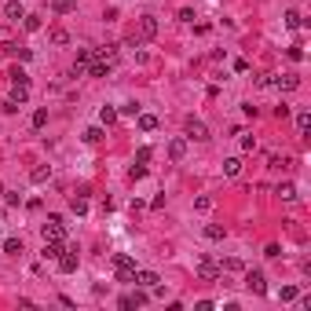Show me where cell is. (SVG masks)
I'll use <instances>...</instances> for the list:
<instances>
[{"label": "cell", "mask_w": 311, "mask_h": 311, "mask_svg": "<svg viewBox=\"0 0 311 311\" xmlns=\"http://www.w3.org/2000/svg\"><path fill=\"white\" fill-rule=\"evenodd\" d=\"M297 132L308 139V132H311V114H308V110H300V114H297Z\"/></svg>", "instance_id": "17"}, {"label": "cell", "mask_w": 311, "mask_h": 311, "mask_svg": "<svg viewBox=\"0 0 311 311\" xmlns=\"http://www.w3.org/2000/svg\"><path fill=\"white\" fill-rule=\"evenodd\" d=\"M220 275H223V271H220V263H216V260H209V257L198 260V278H202V282H216Z\"/></svg>", "instance_id": "3"}, {"label": "cell", "mask_w": 311, "mask_h": 311, "mask_svg": "<svg viewBox=\"0 0 311 311\" xmlns=\"http://www.w3.org/2000/svg\"><path fill=\"white\" fill-rule=\"evenodd\" d=\"M289 59L300 62V59H304V48H300V44H289Z\"/></svg>", "instance_id": "36"}, {"label": "cell", "mask_w": 311, "mask_h": 311, "mask_svg": "<svg viewBox=\"0 0 311 311\" xmlns=\"http://www.w3.org/2000/svg\"><path fill=\"white\" fill-rule=\"evenodd\" d=\"M30 180H33V183H48V180H52V168H48V165L33 168V176H30Z\"/></svg>", "instance_id": "22"}, {"label": "cell", "mask_w": 311, "mask_h": 311, "mask_svg": "<svg viewBox=\"0 0 311 311\" xmlns=\"http://www.w3.org/2000/svg\"><path fill=\"white\" fill-rule=\"evenodd\" d=\"M4 253H11V257H18V253H22V242H18V238H7V242H4Z\"/></svg>", "instance_id": "31"}, {"label": "cell", "mask_w": 311, "mask_h": 311, "mask_svg": "<svg viewBox=\"0 0 311 311\" xmlns=\"http://www.w3.org/2000/svg\"><path fill=\"white\" fill-rule=\"evenodd\" d=\"M242 172V157H227L223 161V176H238Z\"/></svg>", "instance_id": "19"}, {"label": "cell", "mask_w": 311, "mask_h": 311, "mask_svg": "<svg viewBox=\"0 0 311 311\" xmlns=\"http://www.w3.org/2000/svg\"><path fill=\"white\" fill-rule=\"evenodd\" d=\"M234 73H249V62L246 59H234Z\"/></svg>", "instance_id": "40"}, {"label": "cell", "mask_w": 311, "mask_h": 311, "mask_svg": "<svg viewBox=\"0 0 311 311\" xmlns=\"http://www.w3.org/2000/svg\"><path fill=\"white\" fill-rule=\"evenodd\" d=\"M52 41H55V44H66L70 37H66V30H52Z\"/></svg>", "instance_id": "38"}, {"label": "cell", "mask_w": 311, "mask_h": 311, "mask_svg": "<svg viewBox=\"0 0 311 311\" xmlns=\"http://www.w3.org/2000/svg\"><path fill=\"white\" fill-rule=\"evenodd\" d=\"M114 267H117V282H132V278H136V260H132L128 253H117Z\"/></svg>", "instance_id": "1"}, {"label": "cell", "mask_w": 311, "mask_h": 311, "mask_svg": "<svg viewBox=\"0 0 311 311\" xmlns=\"http://www.w3.org/2000/svg\"><path fill=\"white\" fill-rule=\"evenodd\" d=\"M7 77H11V84H30V77H26V70H18V66H15L11 73H7Z\"/></svg>", "instance_id": "32"}, {"label": "cell", "mask_w": 311, "mask_h": 311, "mask_svg": "<svg viewBox=\"0 0 311 311\" xmlns=\"http://www.w3.org/2000/svg\"><path fill=\"white\" fill-rule=\"evenodd\" d=\"M88 62H92V48H81V52H77V62H73V73L81 77V73L88 70Z\"/></svg>", "instance_id": "13"}, {"label": "cell", "mask_w": 311, "mask_h": 311, "mask_svg": "<svg viewBox=\"0 0 311 311\" xmlns=\"http://www.w3.org/2000/svg\"><path fill=\"white\" fill-rule=\"evenodd\" d=\"M0 198H4V183H0Z\"/></svg>", "instance_id": "43"}, {"label": "cell", "mask_w": 311, "mask_h": 311, "mask_svg": "<svg viewBox=\"0 0 311 311\" xmlns=\"http://www.w3.org/2000/svg\"><path fill=\"white\" fill-rule=\"evenodd\" d=\"M150 154H154L150 147H139V150H136V165H147V161H150Z\"/></svg>", "instance_id": "33"}, {"label": "cell", "mask_w": 311, "mask_h": 311, "mask_svg": "<svg viewBox=\"0 0 311 311\" xmlns=\"http://www.w3.org/2000/svg\"><path fill=\"white\" fill-rule=\"evenodd\" d=\"M62 238H44V249H41V257L44 260H59V253H62Z\"/></svg>", "instance_id": "8"}, {"label": "cell", "mask_w": 311, "mask_h": 311, "mask_svg": "<svg viewBox=\"0 0 311 311\" xmlns=\"http://www.w3.org/2000/svg\"><path fill=\"white\" fill-rule=\"evenodd\" d=\"M4 198H7V205H18V202H22V194H18V191H4Z\"/></svg>", "instance_id": "39"}, {"label": "cell", "mask_w": 311, "mask_h": 311, "mask_svg": "<svg viewBox=\"0 0 311 311\" xmlns=\"http://www.w3.org/2000/svg\"><path fill=\"white\" fill-rule=\"evenodd\" d=\"M106 139V132H103V125H92V128H84V143H103Z\"/></svg>", "instance_id": "15"}, {"label": "cell", "mask_w": 311, "mask_h": 311, "mask_svg": "<svg viewBox=\"0 0 311 311\" xmlns=\"http://www.w3.org/2000/svg\"><path fill=\"white\" fill-rule=\"evenodd\" d=\"M114 121H117V110L114 106H103L99 110V125H114Z\"/></svg>", "instance_id": "23"}, {"label": "cell", "mask_w": 311, "mask_h": 311, "mask_svg": "<svg viewBox=\"0 0 311 311\" xmlns=\"http://www.w3.org/2000/svg\"><path fill=\"white\" fill-rule=\"evenodd\" d=\"M121 114H125V117H136L139 106H136V103H125V106H121Z\"/></svg>", "instance_id": "37"}, {"label": "cell", "mask_w": 311, "mask_h": 311, "mask_svg": "<svg viewBox=\"0 0 311 311\" xmlns=\"http://www.w3.org/2000/svg\"><path fill=\"white\" fill-rule=\"evenodd\" d=\"M139 117V128H143V132H154L157 128V117L154 114H136Z\"/></svg>", "instance_id": "21"}, {"label": "cell", "mask_w": 311, "mask_h": 311, "mask_svg": "<svg viewBox=\"0 0 311 311\" xmlns=\"http://www.w3.org/2000/svg\"><path fill=\"white\" fill-rule=\"evenodd\" d=\"M187 136H191V139H198V143H205V139H209V128H205V121L187 117Z\"/></svg>", "instance_id": "7"}, {"label": "cell", "mask_w": 311, "mask_h": 311, "mask_svg": "<svg viewBox=\"0 0 311 311\" xmlns=\"http://www.w3.org/2000/svg\"><path fill=\"white\" fill-rule=\"evenodd\" d=\"M22 26L30 33H37V30H41V18H37V15H22Z\"/></svg>", "instance_id": "30"}, {"label": "cell", "mask_w": 311, "mask_h": 311, "mask_svg": "<svg viewBox=\"0 0 311 311\" xmlns=\"http://www.w3.org/2000/svg\"><path fill=\"white\" fill-rule=\"evenodd\" d=\"M11 99L15 103H26V99H30V84H11Z\"/></svg>", "instance_id": "18"}, {"label": "cell", "mask_w": 311, "mask_h": 311, "mask_svg": "<svg viewBox=\"0 0 311 311\" xmlns=\"http://www.w3.org/2000/svg\"><path fill=\"white\" fill-rule=\"evenodd\" d=\"M70 209L77 212V216H84V212H88V198H84V194H77V198L70 202Z\"/></svg>", "instance_id": "24"}, {"label": "cell", "mask_w": 311, "mask_h": 311, "mask_svg": "<svg viewBox=\"0 0 311 311\" xmlns=\"http://www.w3.org/2000/svg\"><path fill=\"white\" fill-rule=\"evenodd\" d=\"M77 249H62L59 253V271H62V275H73V271H77Z\"/></svg>", "instance_id": "5"}, {"label": "cell", "mask_w": 311, "mask_h": 311, "mask_svg": "<svg viewBox=\"0 0 311 311\" xmlns=\"http://www.w3.org/2000/svg\"><path fill=\"white\" fill-rule=\"evenodd\" d=\"M96 55H99V59H103V62H110V66H117V62H121V52L114 48V44H106V48H99Z\"/></svg>", "instance_id": "12"}, {"label": "cell", "mask_w": 311, "mask_h": 311, "mask_svg": "<svg viewBox=\"0 0 311 311\" xmlns=\"http://www.w3.org/2000/svg\"><path fill=\"white\" fill-rule=\"evenodd\" d=\"M263 257H271V260H278V257H282V249H278V246H267V249H263Z\"/></svg>", "instance_id": "42"}, {"label": "cell", "mask_w": 311, "mask_h": 311, "mask_svg": "<svg viewBox=\"0 0 311 311\" xmlns=\"http://www.w3.org/2000/svg\"><path fill=\"white\" fill-rule=\"evenodd\" d=\"M220 271H234V275H238V271H246V263L231 257V260H223V263H220Z\"/></svg>", "instance_id": "26"}, {"label": "cell", "mask_w": 311, "mask_h": 311, "mask_svg": "<svg viewBox=\"0 0 311 311\" xmlns=\"http://www.w3.org/2000/svg\"><path fill=\"white\" fill-rule=\"evenodd\" d=\"M278 198H282V202H293V198H297V187H293V183H282V187H278Z\"/></svg>", "instance_id": "25"}, {"label": "cell", "mask_w": 311, "mask_h": 311, "mask_svg": "<svg viewBox=\"0 0 311 311\" xmlns=\"http://www.w3.org/2000/svg\"><path fill=\"white\" fill-rule=\"evenodd\" d=\"M297 297H300L297 286H282V289H278V300H282V304H289V300H297Z\"/></svg>", "instance_id": "20"}, {"label": "cell", "mask_w": 311, "mask_h": 311, "mask_svg": "<svg viewBox=\"0 0 311 311\" xmlns=\"http://www.w3.org/2000/svg\"><path fill=\"white\" fill-rule=\"evenodd\" d=\"M246 289L257 293V297H263V293H267V278H263L260 271H246Z\"/></svg>", "instance_id": "4"}, {"label": "cell", "mask_w": 311, "mask_h": 311, "mask_svg": "<svg viewBox=\"0 0 311 311\" xmlns=\"http://www.w3.org/2000/svg\"><path fill=\"white\" fill-rule=\"evenodd\" d=\"M44 238H66V227H55V223H44Z\"/></svg>", "instance_id": "27"}, {"label": "cell", "mask_w": 311, "mask_h": 311, "mask_svg": "<svg viewBox=\"0 0 311 311\" xmlns=\"http://www.w3.org/2000/svg\"><path fill=\"white\" fill-rule=\"evenodd\" d=\"M132 37H139V41H154V37H157V18L154 15H139L136 33H132Z\"/></svg>", "instance_id": "2"}, {"label": "cell", "mask_w": 311, "mask_h": 311, "mask_svg": "<svg viewBox=\"0 0 311 311\" xmlns=\"http://www.w3.org/2000/svg\"><path fill=\"white\" fill-rule=\"evenodd\" d=\"M143 304H147V293H143V289H136V293H125V297L117 300V308H121V311H132V308H143Z\"/></svg>", "instance_id": "6"}, {"label": "cell", "mask_w": 311, "mask_h": 311, "mask_svg": "<svg viewBox=\"0 0 311 311\" xmlns=\"http://www.w3.org/2000/svg\"><path fill=\"white\" fill-rule=\"evenodd\" d=\"M205 238H209V242H223V238H227V227H220V223H209V227H205Z\"/></svg>", "instance_id": "16"}, {"label": "cell", "mask_w": 311, "mask_h": 311, "mask_svg": "<svg viewBox=\"0 0 311 311\" xmlns=\"http://www.w3.org/2000/svg\"><path fill=\"white\" fill-rule=\"evenodd\" d=\"M22 15H26V7L18 4V0H7V4H4V18H11V22H18Z\"/></svg>", "instance_id": "11"}, {"label": "cell", "mask_w": 311, "mask_h": 311, "mask_svg": "<svg viewBox=\"0 0 311 311\" xmlns=\"http://www.w3.org/2000/svg\"><path fill=\"white\" fill-rule=\"evenodd\" d=\"M44 125H48V110H33V128H44Z\"/></svg>", "instance_id": "29"}, {"label": "cell", "mask_w": 311, "mask_h": 311, "mask_svg": "<svg viewBox=\"0 0 311 311\" xmlns=\"http://www.w3.org/2000/svg\"><path fill=\"white\" fill-rule=\"evenodd\" d=\"M132 282H136L139 289H154V286H157V282H161V278H157L154 271H136V278H132Z\"/></svg>", "instance_id": "10"}, {"label": "cell", "mask_w": 311, "mask_h": 311, "mask_svg": "<svg viewBox=\"0 0 311 311\" xmlns=\"http://www.w3.org/2000/svg\"><path fill=\"white\" fill-rule=\"evenodd\" d=\"M271 84L282 88V92H293V88H300V77L297 73H282V77H271Z\"/></svg>", "instance_id": "9"}, {"label": "cell", "mask_w": 311, "mask_h": 311, "mask_svg": "<svg viewBox=\"0 0 311 311\" xmlns=\"http://www.w3.org/2000/svg\"><path fill=\"white\" fill-rule=\"evenodd\" d=\"M242 150H257V139H253V136H242Z\"/></svg>", "instance_id": "41"}, {"label": "cell", "mask_w": 311, "mask_h": 311, "mask_svg": "<svg viewBox=\"0 0 311 311\" xmlns=\"http://www.w3.org/2000/svg\"><path fill=\"white\" fill-rule=\"evenodd\" d=\"M183 154H187V139H172V143H168V157H172V161H183Z\"/></svg>", "instance_id": "14"}, {"label": "cell", "mask_w": 311, "mask_h": 311, "mask_svg": "<svg viewBox=\"0 0 311 311\" xmlns=\"http://www.w3.org/2000/svg\"><path fill=\"white\" fill-rule=\"evenodd\" d=\"M286 26H289V30H300V26H304L300 11H286Z\"/></svg>", "instance_id": "28"}, {"label": "cell", "mask_w": 311, "mask_h": 311, "mask_svg": "<svg viewBox=\"0 0 311 311\" xmlns=\"http://www.w3.org/2000/svg\"><path fill=\"white\" fill-rule=\"evenodd\" d=\"M194 209H198V212H205V209H212V198H205V194H202V198H198V202H194Z\"/></svg>", "instance_id": "35"}, {"label": "cell", "mask_w": 311, "mask_h": 311, "mask_svg": "<svg viewBox=\"0 0 311 311\" xmlns=\"http://www.w3.org/2000/svg\"><path fill=\"white\" fill-rule=\"evenodd\" d=\"M143 176H147V165H132L128 168V180H143Z\"/></svg>", "instance_id": "34"}]
</instances>
